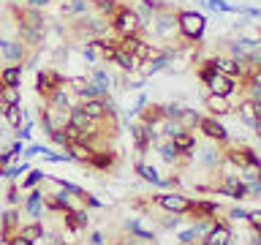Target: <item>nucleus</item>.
<instances>
[{
  "label": "nucleus",
  "mask_w": 261,
  "mask_h": 245,
  "mask_svg": "<svg viewBox=\"0 0 261 245\" xmlns=\"http://www.w3.org/2000/svg\"><path fill=\"white\" fill-rule=\"evenodd\" d=\"M204 237H207L204 245H228V237H231V234H228L226 226H215V229H210Z\"/></svg>",
  "instance_id": "f8f14e48"
},
{
  "label": "nucleus",
  "mask_w": 261,
  "mask_h": 245,
  "mask_svg": "<svg viewBox=\"0 0 261 245\" xmlns=\"http://www.w3.org/2000/svg\"><path fill=\"white\" fill-rule=\"evenodd\" d=\"M93 245H103V237H101V234H98V232L93 234Z\"/></svg>",
  "instance_id": "473e14b6"
},
{
  "label": "nucleus",
  "mask_w": 261,
  "mask_h": 245,
  "mask_svg": "<svg viewBox=\"0 0 261 245\" xmlns=\"http://www.w3.org/2000/svg\"><path fill=\"white\" fill-rule=\"evenodd\" d=\"M14 220H16V212H8V215H6V226H11Z\"/></svg>",
  "instance_id": "2f4dec72"
},
{
  "label": "nucleus",
  "mask_w": 261,
  "mask_h": 245,
  "mask_svg": "<svg viewBox=\"0 0 261 245\" xmlns=\"http://www.w3.org/2000/svg\"><path fill=\"white\" fill-rule=\"evenodd\" d=\"M201 163H207V166H218V153L215 150H201Z\"/></svg>",
  "instance_id": "393cba45"
},
{
  "label": "nucleus",
  "mask_w": 261,
  "mask_h": 245,
  "mask_svg": "<svg viewBox=\"0 0 261 245\" xmlns=\"http://www.w3.org/2000/svg\"><path fill=\"white\" fill-rule=\"evenodd\" d=\"M204 82H207L210 93H215V95H231L234 93V77H226V74L207 68L204 71Z\"/></svg>",
  "instance_id": "f03ea898"
},
{
  "label": "nucleus",
  "mask_w": 261,
  "mask_h": 245,
  "mask_svg": "<svg viewBox=\"0 0 261 245\" xmlns=\"http://www.w3.org/2000/svg\"><path fill=\"white\" fill-rule=\"evenodd\" d=\"M90 82H95V85L101 87L103 93H109V87H112V85H117V79H114L109 71H103L101 65H95V68H93V74H90Z\"/></svg>",
  "instance_id": "6e6552de"
},
{
  "label": "nucleus",
  "mask_w": 261,
  "mask_h": 245,
  "mask_svg": "<svg viewBox=\"0 0 261 245\" xmlns=\"http://www.w3.org/2000/svg\"><path fill=\"white\" fill-rule=\"evenodd\" d=\"M87 8H90L87 0H71V3L65 6L63 11H65V14H87Z\"/></svg>",
  "instance_id": "412c9836"
},
{
  "label": "nucleus",
  "mask_w": 261,
  "mask_h": 245,
  "mask_svg": "<svg viewBox=\"0 0 261 245\" xmlns=\"http://www.w3.org/2000/svg\"><path fill=\"white\" fill-rule=\"evenodd\" d=\"M3 109H6V104H3V101H0V117H3Z\"/></svg>",
  "instance_id": "f704fd0d"
},
{
  "label": "nucleus",
  "mask_w": 261,
  "mask_h": 245,
  "mask_svg": "<svg viewBox=\"0 0 261 245\" xmlns=\"http://www.w3.org/2000/svg\"><path fill=\"white\" fill-rule=\"evenodd\" d=\"M210 68L218 71V74H226V77H237V74L242 71V65L237 63L234 57H215V60L210 63Z\"/></svg>",
  "instance_id": "0eeeda50"
},
{
  "label": "nucleus",
  "mask_w": 261,
  "mask_h": 245,
  "mask_svg": "<svg viewBox=\"0 0 261 245\" xmlns=\"http://www.w3.org/2000/svg\"><path fill=\"white\" fill-rule=\"evenodd\" d=\"M0 101L6 106L19 104V87H0Z\"/></svg>",
  "instance_id": "aec40b11"
},
{
  "label": "nucleus",
  "mask_w": 261,
  "mask_h": 245,
  "mask_svg": "<svg viewBox=\"0 0 261 245\" xmlns=\"http://www.w3.org/2000/svg\"><path fill=\"white\" fill-rule=\"evenodd\" d=\"M3 117H6V122L11 128H16V126H22V120H24V109L19 104H11V106H6V109H3Z\"/></svg>",
  "instance_id": "2eb2a0df"
},
{
  "label": "nucleus",
  "mask_w": 261,
  "mask_h": 245,
  "mask_svg": "<svg viewBox=\"0 0 261 245\" xmlns=\"http://www.w3.org/2000/svg\"><path fill=\"white\" fill-rule=\"evenodd\" d=\"M57 85H63V79L57 77L52 71H41L38 74V90H44V93H52Z\"/></svg>",
  "instance_id": "4468645a"
},
{
  "label": "nucleus",
  "mask_w": 261,
  "mask_h": 245,
  "mask_svg": "<svg viewBox=\"0 0 261 245\" xmlns=\"http://www.w3.org/2000/svg\"><path fill=\"white\" fill-rule=\"evenodd\" d=\"M245 180H258V163H248V166H245Z\"/></svg>",
  "instance_id": "a878e982"
},
{
  "label": "nucleus",
  "mask_w": 261,
  "mask_h": 245,
  "mask_svg": "<svg viewBox=\"0 0 261 245\" xmlns=\"http://www.w3.org/2000/svg\"><path fill=\"white\" fill-rule=\"evenodd\" d=\"M114 63L120 65V68H125V71H136L139 65H142V60H139L136 55H130V52H122V49H117L114 52V57H112Z\"/></svg>",
  "instance_id": "9d476101"
},
{
  "label": "nucleus",
  "mask_w": 261,
  "mask_h": 245,
  "mask_svg": "<svg viewBox=\"0 0 261 245\" xmlns=\"http://www.w3.org/2000/svg\"><path fill=\"white\" fill-rule=\"evenodd\" d=\"M82 109H85V114H87L90 120H98V117H103V114H106L101 98H90V101L82 104Z\"/></svg>",
  "instance_id": "f3484780"
},
{
  "label": "nucleus",
  "mask_w": 261,
  "mask_h": 245,
  "mask_svg": "<svg viewBox=\"0 0 261 245\" xmlns=\"http://www.w3.org/2000/svg\"><path fill=\"white\" fill-rule=\"evenodd\" d=\"M152 24H155V33H158L161 38H171L177 30V19L174 14L166 11V8H158V14L152 16Z\"/></svg>",
  "instance_id": "20e7f679"
},
{
  "label": "nucleus",
  "mask_w": 261,
  "mask_h": 245,
  "mask_svg": "<svg viewBox=\"0 0 261 245\" xmlns=\"http://www.w3.org/2000/svg\"><path fill=\"white\" fill-rule=\"evenodd\" d=\"M136 172H139V175H142V177L147 180V183H155V185H163V180L158 177V172H155L152 166H147V163H139V166H136Z\"/></svg>",
  "instance_id": "6ab92c4d"
},
{
  "label": "nucleus",
  "mask_w": 261,
  "mask_h": 245,
  "mask_svg": "<svg viewBox=\"0 0 261 245\" xmlns=\"http://www.w3.org/2000/svg\"><path fill=\"white\" fill-rule=\"evenodd\" d=\"M158 204L161 207H166L171 212H185V210H191V202L185 199V196H177V193H163L158 196Z\"/></svg>",
  "instance_id": "423d86ee"
},
{
  "label": "nucleus",
  "mask_w": 261,
  "mask_h": 245,
  "mask_svg": "<svg viewBox=\"0 0 261 245\" xmlns=\"http://www.w3.org/2000/svg\"><path fill=\"white\" fill-rule=\"evenodd\" d=\"M177 147V150H191V147L196 144V139H193V134H188V131H179V134L174 136V142H171Z\"/></svg>",
  "instance_id": "a211bd4d"
},
{
  "label": "nucleus",
  "mask_w": 261,
  "mask_h": 245,
  "mask_svg": "<svg viewBox=\"0 0 261 245\" xmlns=\"http://www.w3.org/2000/svg\"><path fill=\"white\" fill-rule=\"evenodd\" d=\"M41 210H44V204H41V193H30L28 196V212H30V215H41Z\"/></svg>",
  "instance_id": "4be33fe9"
},
{
  "label": "nucleus",
  "mask_w": 261,
  "mask_h": 245,
  "mask_svg": "<svg viewBox=\"0 0 261 245\" xmlns=\"http://www.w3.org/2000/svg\"><path fill=\"white\" fill-rule=\"evenodd\" d=\"M201 6H207V8H212V11H228V3L226 0H199Z\"/></svg>",
  "instance_id": "b1692460"
},
{
  "label": "nucleus",
  "mask_w": 261,
  "mask_h": 245,
  "mask_svg": "<svg viewBox=\"0 0 261 245\" xmlns=\"http://www.w3.org/2000/svg\"><path fill=\"white\" fill-rule=\"evenodd\" d=\"M199 126L204 128V134H207V136H212V139H226V128L220 126L218 120H210V117H204V120H199Z\"/></svg>",
  "instance_id": "dca6fc26"
},
{
  "label": "nucleus",
  "mask_w": 261,
  "mask_h": 245,
  "mask_svg": "<svg viewBox=\"0 0 261 245\" xmlns=\"http://www.w3.org/2000/svg\"><path fill=\"white\" fill-rule=\"evenodd\" d=\"M177 28L188 38H201L204 28H207V19H204V14H199V11H182L177 16Z\"/></svg>",
  "instance_id": "f257e3e1"
},
{
  "label": "nucleus",
  "mask_w": 261,
  "mask_h": 245,
  "mask_svg": "<svg viewBox=\"0 0 261 245\" xmlns=\"http://www.w3.org/2000/svg\"><path fill=\"white\" fill-rule=\"evenodd\" d=\"M0 82H3L6 87H19L22 82V65H8V68L0 71Z\"/></svg>",
  "instance_id": "9b49d317"
},
{
  "label": "nucleus",
  "mask_w": 261,
  "mask_h": 245,
  "mask_svg": "<svg viewBox=\"0 0 261 245\" xmlns=\"http://www.w3.org/2000/svg\"><path fill=\"white\" fill-rule=\"evenodd\" d=\"M188 245H191V242H188Z\"/></svg>",
  "instance_id": "c9c22d12"
},
{
  "label": "nucleus",
  "mask_w": 261,
  "mask_h": 245,
  "mask_svg": "<svg viewBox=\"0 0 261 245\" xmlns=\"http://www.w3.org/2000/svg\"><path fill=\"white\" fill-rule=\"evenodd\" d=\"M207 109H210L212 114H228V112H231V101H228L226 95L210 93V95H207Z\"/></svg>",
  "instance_id": "1a4fd4ad"
},
{
  "label": "nucleus",
  "mask_w": 261,
  "mask_h": 245,
  "mask_svg": "<svg viewBox=\"0 0 261 245\" xmlns=\"http://www.w3.org/2000/svg\"><path fill=\"white\" fill-rule=\"evenodd\" d=\"M0 52H3V57L11 60V63H22L24 60V44H19V41L0 38Z\"/></svg>",
  "instance_id": "39448f33"
},
{
  "label": "nucleus",
  "mask_w": 261,
  "mask_h": 245,
  "mask_svg": "<svg viewBox=\"0 0 261 245\" xmlns=\"http://www.w3.org/2000/svg\"><path fill=\"white\" fill-rule=\"evenodd\" d=\"M245 215H248L245 210H231V218H234V220H242Z\"/></svg>",
  "instance_id": "7c9ffc66"
},
{
  "label": "nucleus",
  "mask_w": 261,
  "mask_h": 245,
  "mask_svg": "<svg viewBox=\"0 0 261 245\" xmlns=\"http://www.w3.org/2000/svg\"><path fill=\"white\" fill-rule=\"evenodd\" d=\"M49 0H30V6H36V8H41V6H46Z\"/></svg>",
  "instance_id": "72a5a7b5"
},
{
  "label": "nucleus",
  "mask_w": 261,
  "mask_h": 245,
  "mask_svg": "<svg viewBox=\"0 0 261 245\" xmlns=\"http://www.w3.org/2000/svg\"><path fill=\"white\" fill-rule=\"evenodd\" d=\"M177 153H179V150H177V147L171 144V142L161 147V155H163V161H169V163H174V158H177Z\"/></svg>",
  "instance_id": "5701e85b"
},
{
  "label": "nucleus",
  "mask_w": 261,
  "mask_h": 245,
  "mask_svg": "<svg viewBox=\"0 0 261 245\" xmlns=\"http://www.w3.org/2000/svg\"><path fill=\"white\" fill-rule=\"evenodd\" d=\"M41 177H44V175H41V172H33V175H30L28 180H24V185H33V183H38Z\"/></svg>",
  "instance_id": "c756f323"
},
{
  "label": "nucleus",
  "mask_w": 261,
  "mask_h": 245,
  "mask_svg": "<svg viewBox=\"0 0 261 245\" xmlns=\"http://www.w3.org/2000/svg\"><path fill=\"white\" fill-rule=\"evenodd\" d=\"M114 30H117L122 38H125V36H136V33L142 30V24H139V16L134 14V8H120L117 16H114Z\"/></svg>",
  "instance_id": "7ed1b4c3"
},
{
  "label": "nucleus",
  "mask_w": 261,
  "mask_h": 245,
  "mask_svg": "<svg viewBox=\"0 0 261 245\" xmlns=\"http://www.w3.org/2000/svg\"><path fill=\"white\" fill-rule=\"evenodd\" d=\"M245 218H248L253 226H261V212H258V210H256V212H248V215H245Z\"/></svg>",
  "instance_id": "bb28decb"
},
{
  "label": "nucleus",
  "mask_w": 261,
  "mask_h": 245,
  "mask_svg": "<svg viewBox=\"0 0 261 245\" xmlns=\"http://www.w3.org/2000/svg\"><path fill=\"white\" fill-rule=\"evenodd\" d=\"M240 114H242V120L248 122V126H250L253 131L258 128V104L245 101V104H242V109H240Z\"/></svg>",
  "instance_id": "ddd939ff"
},
{
  "label": "nucleus",
  "mask_w": 261,
  "mask_h": 245,
  "mask_svg": "<svg viewBox=\"0 0 261 245\" xmlns=\"http://www.w3.org/2000/svg\"><path fill=\"white\" fill-rule=\"evenodd\" d=\"M8 245H33V240H28V237H22V234H19V237H14V240L8 242Z\"/></svg>",
  "instance_id": "c85d7f7f"
},
{
  "label": "nucleus",
  "mask_w": 261,
  "mask_h": 245,
  "mask_svg": "<svg viewBox=\"0 0 261 245\" xmlns=\"http://www.w3.org/2000/svg\"><path fill=\"white\" fill-rule=\"evenodd\" d=\"M38 234H41L38 226H30V229H24V232H22V237H28V240H33V237H38Z\"/></svg>",
  "instance_id": "cd10ccee"
}]
</instances>
